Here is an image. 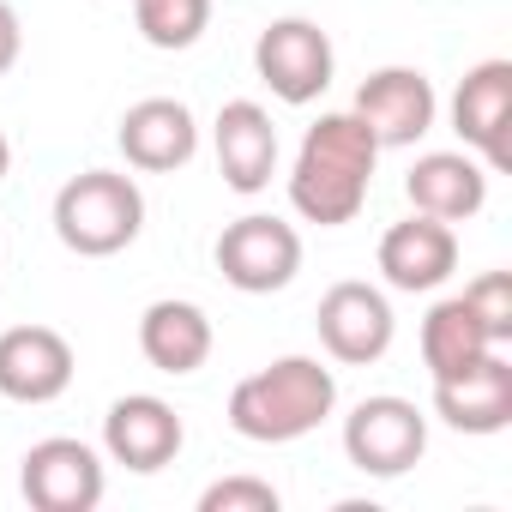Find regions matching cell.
Instances as JSON below:
<instances>
[{
    "mask_svg": "<svg viewBox=\"0 0 512 512\" xmlns=\"http://www.w3.org/2000/svg\"><path fill=\"white\" fill-rule=\"evenodd\" d=\"M211 151H217V175L229 193H266L278 175V127L253 97H235L217 109Z\"/></svg>",
    "mask_w": 512,
    "mask_h": 512,
    "instance_id": "obj_11",
    "label": "cell"
},
{
    "mask_svg": "<svg viewBox=\"0 0 512 512\" xmlns=\"http://www.w3.org/2000/svg\"><path fill=\"white\" fill-rule=\"evenodd\" d=\"M338 410V374L320 356H278L260 374L235 380L229 428L253 446H290Z\"/></svg>",
    "mask_w": 512,
    "mask_h": 512,
    "instance_id": "obj_2",
    "label": "cell"
},
{
    "mask_svg": "<svg viewBox=\"0 0 512 512\" xmlns=\"http://www.w3.org/2000/svg\"><path fill=\"white\" fill-rule=\"evenodd\" d=\"M145 229V193L121 169H85L55 193V235L79 260H109Z\"/></svg>",
    "mask_w": 512,
    "mask_h": 512,
    "instance_id": "obj_3",
    "label": "cell"
},
{
    "mask_svg": "<svg viewBox=\"0 0 512 512\" xmlns=\"http://www.w3.org/2000/svg\"><path fill=\"white\" fill-rule=\"evenodd\" d=\"M19 55H25V25H19V13L7 7V0H0V73H13Z\"/></svg>",
    "mask_w": 512,
    "mask_h": 512,
    "instance_id": "obj_23",
    "label": "cell"
},
{
    "mask_svg": "<svg viewBox=\"0 0 512 512\" xmlns=\"http://www.w3.org/2000/svg\"><path fill=\"white\" fill-rule=\"evenodd\" d=\"M115 145H121L127 169H139V175H175V169H187L193 151H199V121H193V109L175 103V97H145V103H133V109L121 115Z\"/></svg>",
    "mask_w": 512,
    "mask_h": 512,
    "instance_id": "obj_14",
    "label": "cell"
},
{
    "mask_svg": "<svg viewBox=\"0 0 512 512\" xmlns=\"http://www.w3.org/2000/svg\"><path fill=\"white\" fill-rule=\"evenodd\" d=\"M181 446H187V428H181L175 404L157 392H127L103 416V452H109V464H121L133 476H157L163 464L181 458Z\"/></svg>",
    "mask_w": 512,
    "mask_h": 512,
    "instance_id": "obj_9",
    "label": "cell"
},
{
    "mask_svg": "<svg viewBox=\"0 0 512 512\" xmlns=\"http://www.w3.org/2000/svg\"><path fill=\"white\" fill-rule=\"evenodd\" d=\"M422 452H428V416L398 392H374L344 416V458L362 476L392 482V476L416 470Z\"/></svg>",
    "mask_w": 512,
    "mask_h": 512,
    "instance_id": "obj_5",
    "label": "cell"
},
{
    "mask_svg": "<svg viewBox=\"0 0 512 512\" xmlns=\"http://www.w3.org/2000/svg\"><path fill=\"white\" fill-rule=\"evenodd\" d=\"M434 416L458 434H500L512 428V362L506 350L476 356L464 374L434 380Z\"/></svg>",
    "mask_w": 512,
    "mask_h": 512,
    "instance_id": "obj_15",
    "label": "cell"
},
{
    "mask_svg": "<svg viewBox=\"0 0 512 512\" xmlns=\"http://www.w3.org/2000/svg\"><path fill=\"white\" fill-rule=\"evenodd\" d=\"M199 512H278V488L260 476H223L199 494Z\"/></svg>",
    "mask_w": 512,
    "mask_h": 512,
    "instance_id": "obj_22",
    "label": "cell"
},
{
    "mask_svg": "<svg viewBox=\"0 0 512 512\" xmlns=\"http://www.w3.org/2000/svg\"><path fill=\"white\" fill-rule=\"evenodd\" d=\"M211 320L199 302H181V296H163L139 314V356L157 368V374H199L211 362Z\"/></svg>",
    "mask_w": 512,
    "mask_h": 512,
    "instance_id": "obj_18",
    "label": "cell"
},
{
    "mask_svg": "<svg viewBox=\"0 0 512 512\" xmlns=\"http://www.w3.org/2000/svg\"><path fill=\"white\" fill-rule=\"evenodd\" d=\"M506 127H512V61H476L452 91V133L488 169H506Z\"/></svg>",
    "mask_w": 512,
    "mask_h": 512,
    "instance_id": "obj_16",
    "label": "cell"
},
{
    "mask_svg": "<svg viewBox=\"0 0 512 512\" xmlns=\"http://www.w3.org/2000/svg\"><path fill=\"white\" fill-rule=\"evenodd\" d=\"M404 199L422 217L440 223H464L488 205V163L464 157V151H422L404 175Z\"/></svg>",
    "mask_w": 512,
    "mask_h": 512,
    "instance_id": "obj_17",
    "label": "cell"
},
{
    "mask_svg": "<svg viewBox=\"0 0 512 512\" xmlns=\"http://www.w3.org/2000/svg\"><path fill=\"white\" fill-rule=\"evenodd\" d=\"M374 163H380V139L362 127L356 109L320 115L302 133V151L290 169V205L320 229L356 223V211L368 205V187H374Z\"/></svg>",
    "mask_w": 512,
    "mask_h": 512,
    "instance_id": "obj_1",
    "label": "cell"
},
{
    "mask_svg": "<svg viewBox=\"0 0 512 512\" xmlns=\"http://www.w3.org/2000/svg\"><path fill=\"white\" fill-rule=\"evenodd\" d=\"M73 344L55 326H7L0 332V398L55 404L73 386Z\"/></svg>",
    "mask_w": 512,
    "mask_h": 512,
    "instance_id": "obj_12",
    "label": "cell"
},
{
    "mask_svg": "<svg viewBox=\"0 0 512 512\" xmlns=\"http://www.w3.org/2000/svg\"><path fill=\"white\" fill-rule=\"evenodd\" d=\"M464 302H470V314L488 326V338L506 350V344H512V278H506V272H482V278L464 290Z\"/></svg>",
    "mask_w": 512,
    "mask_h": 512,
    "instance_id": "obj_21",
    "label": "cell"
},
{
    "mask_svg": "<svg viewBox=\"0 0 512 512\" xmlns=\"http://www.w3.org/2000/svg\"><path fill=\"white\" fill-rule=\"evenodd\" d=\"M458 272V235L440 217H404L380 235V278L398 296H428Z\"/></svg>",
    "mask_w": 512,
    "mask_h": 512,
    "instance_id": "obj_13",
    "label": "cell"
},
{
    "mask_svg": "<svg viewBox=\"0 0 512 512\" xmlns=\"http://www.w3.org/2000/svg\"><path fill=\"white\" fill-rule=\"evenodd\" d=\"M103 458L97 446L73 440V434H49L19 458V494L37 512H97L103 506Z\"/></svg>",
    "mask_w": 512,
    "mask_h": 512,
    "instance_id": "obj_7",
    "label": "cell"
},
{
    "mask_svg": "<svg viewBox=\"0 0 512 512\" xmlns=\"http://www.w3.org/2000/svg\"><path fill=\"white\" fill-rule=\"evenodd\" d=\"M314 326H320L326 356L344 362V368L380 362V356L392 350V338H398V320H392L386 290H374V284H362V278L332 284V290L320 296V308H314Z\"/></svg>",
    "mask_w": 512,
    "mask_h": 512,
    "instance_id": "obj_8",
    "label": "cell"
},
{
    "mask_svg": "<svg viewBox=\"0 0 512 512\" xmlns=\"http://www.w3.org/2000/svg\"><path fill=\"white\" fill-rule=\"evenodd\" d=\"M211 260H217V272H223L229 290H241V296H278L302 272V235L284 217L247 211V217L223 223Z\"/></svg>",
    "mask_w": 512,
    "mask_h": 512,
    "instance_id": "obj_4",
    "label": "cell"
},
{
    "mask_svg": "<svg viewBox=\"0 0 512 512\" xmlns=\"http://www.w3.org/2000/svg\"><path fill=\"white\" fill-rule=\"evenodd\" d=\"M7 169H13V145H7V133H0V181H7Z\"/></svg>",
    "mask_w": 512,
    "mask_h": 512,
    "instance_id": "obj_24",
    "label": "cell"
},
{
    "mask_svg": "<svg viewBox=\"0 0 512 512\" xmlns=\"http://www.w3.org/2000/svg\"><path fill=\"white\" fill-rule=\"evenodd\" d=\"M133 25L151 49H193L211 25V0H133Z\"/></svg>",
    "mask_w": 512,
    "mask_h": 512,
    "instance_id": "obj_20",
    "label": "cell"
},
{
    "mask_svg": "<svg viewBox=\"0 0 512 512\" xmlns=\"http://www.w3.org/2000/svg\"><path fill=\"white\" fill-rule=\"evenodd\" d=\"M253 73L266 79V91L290 109H308L314 97H326L332 73H338V55H332V37L314 25V19H272L253 43Z\"/></svg>",
    "mask_w": 512,
    "mask_h": 512,
    "instance_id": "obj_6",
    "label": "cell"
},
{
    "mask_svg": "<svg viewBox=\"0 0 512 512\" xmlns=\"http://www.w3.org/2000/svg\"><path fill=\"white\" fill-rule=\"evenodd\" d=\"M488 350H500V344L488 338V326L470 314L464 296H446V302L428 308V320H422V368H428V380L464 374V368H470L476 356H488Z\"/></svg>",
    "mask_w": 512,
    "mask_h": 512,
    "instance_id": "obj_19",
    "label": "cell"
},
{
    "mask_svg": "<svg viewBox=\"0 0 512 512\" xmlns=\"http://www.w3.org/2000/svg\"><path fill=\"white\" fill-rule=\"evenodd\" d=\"M356 115H362V127L380 139V151H404V145H416L422 133H434L440 97H434V85H428L422 67H380V73L362 79Z\"/></svg>",
    "mask_w": 512,
    "mask_h": 512,
    "instance_id": "obj_10",
    "label": "cell"
}]
</instances>
